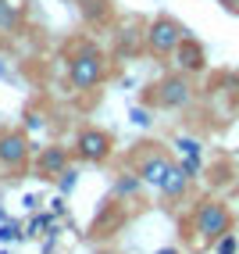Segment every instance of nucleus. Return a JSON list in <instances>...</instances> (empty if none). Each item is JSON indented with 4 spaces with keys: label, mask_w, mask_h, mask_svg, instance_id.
Masks as SVG:
<instances>
[{
    "label": "nucleus",
    "mask_w": 239,
    "mask_h": 254,
    "mask_svg": "<svg viewBox=\"0 0 239 254\" xmlns=\"http://www.w3.org/2000/svg\"><path fill=\"white\" fill-rule=\"evenodd\" d=\"M229 229H232V215H229V208L221 204V200H203V204L196 208V215H193V233H196V244H200V247L218 244Z\"/></svg>",
    "instance_id": "1"
},
{
    "label": "nucleus",
    "mask_w": 239,
    "mask_h": 254,
    "mask_svg": "<svg viewBox=\"0 0 239 254\" xmlns=\"http://www.w3.org/2000/svg\"><path fill=\"white\" fill-rule=\"evenodd\" d=\"M104 72H107L104 68V54H100L96 47H82L72 58V64H68V82H72L79 93H86V90L104 82Z\"/></svg>",
    "instance_id": "2"
},
{
    "label": "nucleus",
    "mask_w": 239,
    "mask_h": 254,
    "mask_svg": "<svg viewBox=\"0 0 239 254\" xmlns=\"http://www.w3.org/2000/svg\"><path fill=\"white\" fill-rule=\"evenodd\" d=\"M186 40V25L175 22L172 14H161V18H153L150 29H146V50L157 58H168L175 54V47Z\"/></svg>",
    "instance_id": "3"
},
{
    "label": "nucleus",
    "mask_w": 239,
    "mask_h": 254,
    "mask_svg": "<svg viewBox=\"0 0 239 254\" xmlns=\"http://www.w3.org/2000/svg\"><path fill=\"white\" fill-rule=\"evenodd\" d=\"M157 104L168 108V111L190 108V104H193V86H190V79H186L182 72L161 79V86H157Z\"/></svg>",
    "instance_id": "4"
},
{
    "label": "nucleus",
    "mask_w": 239,
    "mask_h": 254,
    "mask_svg": "<svg viewBox=\"0 0 239 254\" xmlns=\"http://www.w3.org/2000/svg\"><path fill=\"white\" fill-rule=\"evenodd\" d=\"M75 154L82 161H104L111 154V136L104 129H82L75 140Z\"/></svg>",
    "instance_id": "5"
},
{
    "label": "nucleus",
    "mask_w": 239,
    "mask_h": 254,
    "mask_svg": "<svg viewBox=\"0 0 239 254\" xmlns=\"http://www.w3.org/2000/svg\"><path fill=\"white\" fill-rule=\"evenodd\" d=\"M25 161H29V140L22 132H0V165L18 172V168H25Z\"/></svg>",
    "instance_id": "6"
},
{
    "label": "nucleus",
    "mask_w": 239,
    "mask_h": 254,
    "mask_svg": "<svg viewBox=\"0 0 239 254\" xmlns=\"http://www.w3.org/2000/svg\"><path fill=\"white\" fill-rule=\"evenodd\" d=\"M172 165H175V161L168 158L164 150H150V154L140 161V176H143V183H150V186H161Z\"/></svg>",
    "instance_id": "7"
},
{
    "label": "nucleus",
    "mask_w": 239,
    "mask_h": 254,
    "mask_svg": "<svg viewBox=\"0 0 239 254\" xmlns=\"http://www.w3.org/2000/svg\"><path fill=\"white\" fill-rule=\"evenodd\" d=\"M175 58H179V68L182 72H200L203 64H207V50H203V43H196L193 36H186L175 47Z\"/></svg>",
    "instance_id": "8"
},
{
    "label": "nucleus",
    "mask_w": 239,
    "mask_h": 254,
    "mask_svg": "<svg viewBox=\"0 0 239 254\" xmlns=\"http://www.w3.org/2000/svg\"><path fill=\"white\" fill-rule=\"evenodd\" d=\"M190 172H186V168L182 165H172V168H168V176H164V183L157 186V190L168 197V200H179L182 193H186V186H190Z\"/></svg>",
    "instance_id": "9"
},
{
    "label": "nucleus",
    "mask_w": 239,
    "mask_h": 254,
    "mask_svg": "<svg viewBox=\"0 0 239 254\" xmlns=\"http://www.w3.org/2000/svg\"><path fill=\"white\" fill-rule=\"evenodd\" d=\"M68 168V150L64 147H47L40 154V176H61Z\"/></svg>",
    "instance_id": "10"
},
{
    "label": "nucleus",
    "mask_w": 239,
    "mask_h": 254,
    "mask_svg": "<svg viewBox=\"0 0 239 254\" xmlns=\"http://www.w3.org/2000/svg\"><path fill=\"white\" fill-rule=\"evenodd\" d=\"M22 4L18 0H0V32L4 36H11V32H18V25H22Z\"/></svg>",
    "instance_id": "11"
},
{
    "label": "nucleus",
    "mask_w": 239,
    "mask_h": 254,
    "mask_svg": "<svg viewBox=\"0 0 239 254\" xmlns=\"http://www.w3.org/2000/svg\"><path fill=\"white\" fill-rule=\"evenodd\" d=\"M140 190H143V176L136 172V176H122V179H114L111 197H114V200H122V197H136Z\"/></svg>",
    "instance_id": "12"
},
{
    "label": "nucleus",
    "mask_w": 239,
    "mask_h": 254,
    "mask_svg": "<svg viewBox=\"0 0 239 254\" xmlns=\"http://www.w3.org/2000/svg\"><path fill=\"white\" fill-rule=\"evenodd\" d=\"M175 147L182 150L186 158H200V140H193V136H179V140H175Z\"/></svg>",
    "instance_id": "13"
},
{
    "label": "nucleus",
    "mask_w": 239,
    "mask_h": 254,
    "mask_svg": "<svg viewBox=\"0 0 239 254\" xmlns=\"http://www.w3.org/2000/svg\"><path fill=\"white\" fill-rule=\"evenodd\" d=\"M75 183H79V172H75V168H64L61 179H57V190H61V193H72Z\"/></svg>",
    "instance_id": "14"
},
{
    "label": "nucleus",
    "mask_w": 239,
    "mask_h": 254,
    "mask_svg": "<svg viewBox=\"0 0 239 254\" xmlns=\"http://www.w3.org/2000/svg\"><path fill=\"white\" fill-rule=\"evenodd\" d=\"M236 247H239V244H236V236L225 233V236H221V240L214 244V254H236Z\"/></svg>",
    "instance_id": "15"
},
{
    "label": "nucleus",
    "mask_w": 239,
    "mask_h": 254,
    "mask_svg": "<svg viewBox=\"0 0 239 254\" xmlns=\"http://www.w3.org/2000/svg\"><path fill=\"white\" fill-rule=\"evenodd\" d=\"M18 236H22V226H18V222H4V226H0V244L18 240Z\"/></svg>",
    "instance_id": "16"
},
{
    "label": "nucleus",
    "mask_w": 239,
    "mask_h": 254,
    "mask_svg": "<svg viewBox=\"0 0 239 254\" xmlns=\"http://www.w3.org/2000/svg\"><path fill=\"white\" fill-rule=\"evenodd\" d=\"M50 226H54V218H50V215L32 218V222H29V236H40V233H43V229H50Z\"/></svg>",
    "instance_id": "17"
},
{
    "label": "nucleus",
    "mask_w": 239,
    "mask_h": 254,
    "mask_svg": "<svg viewBox=\"0 0 239 254\" xmlns=\"http://www.w3.org/2000/svg\"><path fill=\"white\" fill-rule=\"evenodd\" d=\"M129 118H132L136 126H150V115H146L143 108H132V111H129Z\"/></svg>",
    "instance_id": "18"
},
{
    "label": "nucleus",
    "mask_w": 239,
    "mask_h": 254,
    "mask_svg": "<svg viewBox=\"0 0 239 254\" xmlns=\"http://www.w3.org/2000/svg\"><path fill=\"white\" fill-rule=\"evenodd\" d=\"M179 165H182V168H186L190 176H196V172H200V158H182Z\"/></svg>",
    "instance_id": "19"
},
{
    "label": "nucleus",
    "mask_w": 239,
    "mask_h": 254,
    "mask_svg": "<svg viewBox=\"0 0 239 254\" xmlns=\"http://www.w3.org/2000/svg\"><path fill=\"white\" fill-rule=\"evenodd\" d=\"M50 204H54V208H50L54 215H64V208H68V204H64V197H57V200H50Z\"/></svg>",
    "instance_id": "20"
},
{
    "label": "nucleus",
    "mask_w": 239,
    "mask_h": 254,
    "mask_svg": "<svg viewBox=\"0 0 239 254\" xmlns=\"http://www.w3.org/2000/svg\"><path fill=\"white\" fill-rule=\"evenodd\" d=\"M218 4L225 7V11H239V0H218Z\"/></svg>",
    "instance_id": "21"
},
{
    "label": "nucleus",
    "mask_w": 239,
    "mask_h": 254,
    "mask_svg": "<svg viewBox=\"0 0 239 254\" xmlns=\"http://www.w3.org/2000/svg\"><path fill=\"white\" fill-rule=\"evenodd\" d=\"M0 79H11V72L4 68V64H0Z\"/></svg>",
    "instance_id": "22"
},
{
    "label": "nucleus",
    "mask_w": 239,
    "mask_h": 254,
    "mask_svg": "<svg viewBox=\"0 0 239 254\" xmlns=\"http://www.w3.org/2000/svg\"><path fill=\"white\" fill-rule=\"evenodd\" d=\"M157 254H175V251H157Z\"/></svg>",
    "instance_id": "23"
}]
</instances>
